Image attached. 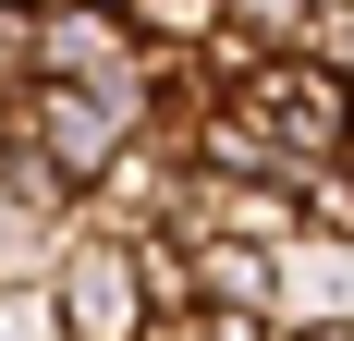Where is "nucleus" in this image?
Segmentation results:
<instances>
[{"mask_svg":"<svg viewBox=\"0 0 354 341\" xmlns=\"http://www.w3.org/2000/svg\"><path fill=\"white\" fill-rule=\"evenodd\" d=\"M232 98L281 135V159H293V170H318V159H342V146H354V86L318 61V49H269Z\"/></svg>","mask_w":354,"mask_h":341,"instance_id":"2","label":"nucleus"},{"mask_svg":"<svg viewBox=\"0 0 354 341\" xmlns=\"http://www.w3.org/2000/svg\"><path fill=\"white\" fill-rule=\"evenodd\" d=\"M0 135H25L37 159H62L73 183H98L147 135V98H122V86H25V98H0Z\"/></svg>","mask_w":354,"mask_h":341,"instance_id":"1","label":"nucleus"},{"mask_svg":"<svg viewBox=\"0 0 354 341\" xmlns=\"http://www.w3.org/2000/svg\"><path fill=\"white\" fill-rule=\"evenodd\" d=\"M220 25H245L257 49H306V25H318V0H220Z\"/></svg>","mask_w":354,"mask_h":341,"instance_id":"8","label":"nucleus"},{"mask_svg":"<svg viewBox=\"0 0 354 341\" xmlns=\"http://www.w3.org/2000/svg\"><path fill=\"white\" fill-rule=\"evenodd\" d=\"M86 232H110V244L196 232V159H183V146H159V135H135L98 183H86Z\"/></svg>","mask_w":354,"mask_h":341,"instance_id":"4","label":"nucleus"},{"mask_svg":"<svg viewBox=\"0 0 354 341\" xmlns=\"http://www.w3.org/2000/svg\"><path fill=\"white\" fill-rule=\"evenodd\" d=\"M306 49H318L330 73L354 86V0H318V25H306Z\"/></svg>","mask_w":354,"mask_h":341,"instance_id":"10","label":"nucleus"},{"mask_svg":"<svg viewBox=\"0 0 354 341\" xmlns=\"http://www.w3.org/2000/svg\"><path fill=\"white\" fill-rule=\"evenodd\" d=\"M0 341H62L49 329V293H0Z\"/></svg>","mask_w":354,"mask_h":341,"instance_id":"11","label":"nucleus"},{"mask_svg":"<svg viewBox=\"0 0 354 341\" xmlns=\"http://www.w3.org/2000/svg\"><path fill=\"white\" fill-rule=\"evenodd\" d=\"M281 341H354V317H293Z\"/></svg>","mask_w":354,"mask_h":341,"instance_id":"12","label":"nucleus"},{"mask_svg":"<svg viewBox=\"0 0 354 341\" xmlns=\"http://www.w3.org/2000/svg\"><path fill=\"white\" fill-rule=\"evenodd\" d=\"M25 86H37V12L0 0V98H25Z\"/></svg>","mask_w":354,"mask_h":341,"instance_id":"9","label":"nucleus"},{"mask_svg":"<svg viewBox=\"0 0 354 341\" xmlns=\"http://www.w3.org/2000/svg\"><path fill=\"white\" fill-rule=\"evenodd\" d=\"M196 305L281 317V256H269V244H232V232H196Z\"/></svg>","mask_w":354,"mask_h":341,"instance_id":"6","label":"nucleus"},{"mask_svg":"<svg viewBox=\"0 0 354 341\" xmlns=\"http://www.w3.org/2000/svg\"><path fill=\"white\" fill-rule=\"evenodd\" d=\"M49 329L62 341H147V280H135V244H110L73 220L62 269H49Z\"/></svg>","mask_w":354,"mask_h":341,"instance_id":"3","label":"nucleus"},{"mask_svg":"<svg viewBox=\"0 0 354 341\" xmlns=\"http://www.w3.org/2000/svg\"><path fill=\"white\" fill-rule=\"evenodd\" d=\"M147 49L110 0H73V12H37V86H122V98H147Z\"/></svg>","mask_w":354,"mask_h":341,"instance_id":"5","label":"nucleus"},{"mask_svg":"<svg viewBox=\"0 0 354 341\" xmlns=\"http://www.w3.org/2000/svg\"><path fill=\"white\" fill-rule=\"evenodd\" d=\"M25 12H73V0H25Z\"/></svg>","mask_w":354,"mask_h":341,"instance_id":"13","label":"nucleus"},{"mask_svg":"<svg viewBox=\"0 0 354 341\" xmlns=\"http://www.w3.org/2000/svg\"><path fill=\"white\" fill-rule=\"evenodd\" d=\"M110 12H122L147 49H208L220 37V0H110Z\"/></svg>","mask_w":354,"mask_h":341,"instance_id":"7","label":"nucleus"}]
</instances>
